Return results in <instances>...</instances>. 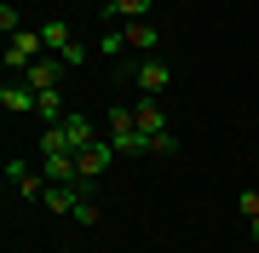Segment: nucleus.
<instances>
[{"mask_svg":"<svg viewBox=\"0 0 259 253\" xmlns=\"http://www.w3.org/2000/svg\"><path fill=\"white\" fill-rule=\"evenodd\" d=\"M35 115H40V121H47V127H58V121H64V98H58V86H52V92H35Z\"/></svg>","mask_w":259,"mask_h":253,"instance_id":"nucleus-13","label":"nucleus"},{"mask_svg":"<svg viewBox=\"0 0 259 253\" xmlns=\"http://www.w3.org/2000/svg\"><path fill=\"white\" fill-rule=\"evenodd\" d=\"M115 156H121V150H115L110 138H98V144H87V150H75V161H81V190H87V196H93V184L110 173Z\"/></svg>","mask_w":259,"mask_h":253,"instance_id":"nucleus-3","label":"nucleus"},{"mask_svg":"<svg viewBox=\"0 0 259 253\" xmlns=\"http://www.w3.org/2000/svg\"><path fill=\"white\" fill-rule=\"evenodd\" d=\"M52 150H75V144H69V132H64V121L40 132V156H52Z\"/></svg>","mask_w":259,"mask_h":253,"instance_id":"nucleus-14","label":"nucleus"},{"mask_svg":"<svg viewBox=\"0 0 259 253\" xmlns=\"http://www.w3.org/2000/svg\"><path fill=\"white\" fill-rule=\"evenodd\" d=\"M35 58H47V35H40V29H35V35H23V29H18V35L6 40V69H12V75H23Z\"/></svg>","mask_w":259,"mask_h":253,"instance_id":"nucleus-5","label":"nucleus"},{"mask_svg":"<svg viewBox=\"0 0 259 253\" xmlns=\"http://www.w3.org/2000/svg\"><path fill=\"white\" fill-rule=\"evenodd\" d=\"M0 104H6L12 115H29V110H35V86H29V81H6V86H0Z\"/></svg>","mask_w":259,"mask_h":253,"instance_id":"nucleus-11","label":"nucleus"},{"mask_svg":"<svg viewBox=\"0 0 259 253\" xmlns=\"http://www.w3.org/2000/svg\"><path fill=\"white\" fill-rule=\"evenodd\" d=\"M64 132H69V144H75V150H87V144H98V127L93 121H87V115H64Z\"/></svg>","mask_w":259,"mask_h":253,"instance_id":"nucleus-12","label":"nucleus"},{"mask_svg":"<svg viewBox=\"0 0 259 253\" xmlns=\"http://www.w3.org/2000/svg\"><path fill=\"white\" fill-rule=\"evenodd\" d=\"M133 115H139V132H144V156H150V138H156V132H167L161 98H139V104H133Z\"/></svg>","mask_w":259,"mask_h":253,"instance_id":"nucleus-9","label":"nucleus"},{"mask_svg":"<svg viewBox=\"0 0 259 253\" xmlns=\"http://www.w3.org/2000/svg\"><path fill=\"white\" fill-rule=\"evenodd\" d=\"M6 178H12V190H18L23 201H47V173H35V167H23V161H12Z\"/></svg>","mask_w":259,"mask_h":253,"instance_id":"nucleus-7","label":"nucleus"},{"mask_svg":"<svg viewBox=\"0 0 259 253\" xmlns=\"http://www.w3.org/2000/svg\"><path fill=\"white\" fill-rule=\"evenodd\" d=\"M81 201H87L81 184H47V213H52V219H75Z\"/></svg>","mask_w":259,"mask_h":253,"instance_id":"nucleus-8","label":"nucleus"},{"mask_svg":"<svg viewBox=\"0 0 259 253\" xmlns=\"http://www.w3.org/2000/svg\"><path fill=\"white\" fill-rule=\"evenodd\" d=\"M104 138H110L121 156H144V132H139V115H133V104H115V110H110V121H104Z\"/></svg>","mask_w":259,"mask_h":253,"instance_id":"nucleus-1","label":"nucleus"},{"mask_svg":"<svg viewBox=\"0 0 259 253\" xmlns=\"http://www.w3.org/2000/svg\"><path fill=\"white\" fill-rule=\"evenodd\" d=\"M75 225H98V207H93V196H87L81 207H75Z\"/></svg>","mask_w":259,"mask_h":253,"instance_id":"nucleus-17","label":"nucleus"},{"mask_svg":"<svg viewBox=\"0 0 259 253\" xmlns=\"http://www.w3.org/2000/svg\"><path fill=\"white\" fill-rule=\"evenodd\" d=\"M93 6L104 12V23H110V18H115V6H121V0H93Z\"/></svg>","mask_w":259,"mask_h":253,"instance_id":"nucleus-19","label":"nucleus"},{"mask_svg":"<svg viewBox=\"0 0 259 253\" xmlns=\"http://www.w3.org/2000/svg\"><path fill=\"white\" fill-rule=\"evenodd\" d=\"M242 219H259V190H242Z\"/></svg>","mask_w":259,"mask_h":253,"instance_id":"nucleus-18","label":"nucleus"},{"mask_svg":"<svg viewBox=\"0 0 259 253\" xmlns=\"http://www.w3.org/2000/svg\"><path fill=\"white\" fill-rule=\"evenodd\" d=\"M115 18H127V23H144V18H150V0H121V6H115Z\"/></svg>","mask_w":259,"mask_h":253,"instance_id":"nucleus-15","label":"nucleus"},{"mask_svg":"<svg viewBox=\"0 0 259 253\" xmlns=\"http://www.w3.org/2000/svg\"><path fill=\"white\" fill-rule=\"evenodd\" d=\"M127 81H133V86H139V92H144V98H161V92H167V86H173V69H167V58L156 52V58H139V64H133V69H127Z\"/></svg>","mask_w":259,"mask_h":253,"instance_id":"nucleus-2","label":"nucleus"},{"mask_svg":"<svg viewBox=\"0 0 259 253\" xmlns=\"http://www.w3.org/2000/svg\"><path fill=\"white\" fill-rule=\"evenodd\" d=\"M18 23H23V18H18V6L6 0V6H0V29H6V35H18Z\"/></svg>","mask_w":259,"mask_h":253,"instance_id":"nucleus-16","label":"nucleus"},{"mask_svg":"<svg viewBox=\"0 0 259 253\" xmlns=\"http://www.w3.org/2000/svg\"><path fill=\"white\" fill-rule=\"evenodd\" d=\"M121 35H127V46L133 52H139V58H156V46H161V35H156V23H127V29H121Z\"/></svg>","mask_w":259,"mask_h":253,"instance_id":"nucleus-10","label":"nucleus"},{"mask_svg":"<svg viewBox=\"0 0 259 253\" xmlns=\"http://www.w3.org/2000/svg\"><path fill=\"white\" fill-rule=\"evenodd\" d=\"M64 69H69V64H64V58H58V52H47V58H35V64H29V69H23V81H29V86H35V92H52V86H58V81H64Z\"/></svg>","mask_w":259,"mask_h":253,"instance_id":"nucleus-6","label":"nucleus"},{"mask_svg":"<svg viewBox=\"0 0 259 253\" xmlns=\"http://www.w3.org/2000/svg\"><path fill=\"white\" fill-rule=\"evenodd\" d=\"M40 35H47V52H58L69 69H81V64H87V46L75 40V29H69V23H58V18H52V23H40Z\"/></svg>","mask_w":259,"mask_h":253,"instance_id":"nucleus-4","label":"nucleus"},{"mask_svg":"<svg viewBox=\"0 0 259 253\" xmlns=\"http://www.w3.org/2000/svg\"><path fill=\"white\" fill-rule=\"evenodd\" d=\"M248 236H253V242H259V219H248Z\"/></svg>","mask_w":259,"mask_h":253,"instance_id":"nucleus-20","label":"nucleus"}]
</instances>
